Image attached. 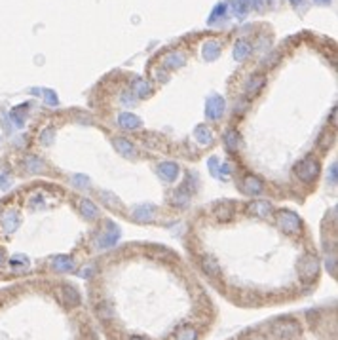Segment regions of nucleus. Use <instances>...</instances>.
I'll return each instance as SVG.
<instances>
[{
    "instance_id": "nucleus-1",
    "label": "nucleus",
    "mask_w": 338,
    "mask_h": 340,
    "mask_svg": "<svg viewBox=\"0 0 338 340\" xmlns=\"http://www.w3.org/2000/svg\"><path fill=\"white\" fill-rule=\"evenodd\" d=\"M295 173L300 181H304V182L314 181L317 175H319V162H317L316 158H312V156H308V158H304L298 166H296Z\"/></svg>"
},
{
    "instance_id": "nucleus-2",
    "label": "nucleus",
    "mask_w": 338,
    "mask_h": 340,
    "mask_svg": "<svg viewBox=\"0 0 338 340\" xmlns=\"http://www.w3.org/2000/svg\"><path fill=\"white\" fill-rule=\"evenodd\" d=\"M298 333H300V325L296 321H291V319H279L272 325V335H275L281 340L293 339Z\"/></svg>"
},
{
    "instance_id": "nucleus-3",
    "label": "nucleus",
    "mask_w": 338,
    "mask_h": 340,
    "mask_svg": "<svg viewBox=\"0 0 338 340\" xmlns=\"http://www.w3.org/2000/svg\"><path fill=\"white\" fill-rule=\"evenodd\" d=\"M298 274L304 281H314L319 274V260L316 255H306L300 258L298 262Z\"/></svg>"
},
{
    "instance_id": "nucleus-4",
    "label": "nucleus",
    "mask_w": 338,
    "mask_h": 340,
    "mask_svg": "<svg viewBox=\"0 0 338 340\" xmlns=\"http://www.w3.org/2000/svg\"><path fill=\"white\" fill-rule=\"evenodd\" d=\"M277 224H279V228H281L285 234H291V236L298 234V232H300V226H302L300 219L291 211L277 213Z\"/></svg>"
},
{
    "instance_id": "nucleus-5",
    "label": "nucleus",
    "mask_w": 338,
    "mask_h": 340,
    "mask_svg": "<svg viewBox=\"0 0 338 340\" xmlns=\"http://www.w3.org/2000/svg\"><path fill=\"white\" fill-rule=\"evenodd\" d=\"M224 106H226V103H224V99L221 95H211L207 99L205 114H207L209 120H219L224 114Z\"/></svg>"
},
{
    "instance_id": "nucleus-6",
    "label": "nucleus",
    "mask_w": 338,
    "mask_h": 340,
    "mask_svg": "<svg viewBox=\"0 0 338 340\" xmlns=\"http://www.w3.org/2000/svg\"><path fill=\"white\" fill-rule=\"evenodd\" d=\"M158 173L164 181H175L179 175V166L173 162H164V164H160Z\"/></svg>"
},
{
    "instance_id": "nucleus-7",
    "label": "nucleus",
    "mask_w": 338,
    "mask_h": 340,
    "mask_svg": "<svg viewBox=\"0 0 338 340\" xmlns=\"http://www.w3.org/2000/svg\"><path fill=\"white\" fill-rule=\"evenodd\" d=\"M242 188H243V192H247V194H260L262 188H264V184H262V181H260L258 177L249 175V177H245V179H243Z\"/></svg>"
},
{
    "instance_id": "nucleus-8",
    "label": "nucleus",
    "mask_w": 338,
    "mask_h": 340,
    "mask_svg": "<svg viewBox=\"0 0 338 340\" xmlns=\"http://www.w3.org/2000/svg\"><path fill=\"white\" fill-rule=\"evenodd\" d=\"M118 236H120L118 228L114 226V224L108 223V232L103 234L99 240H97V245H99V247H110V245H114L118 242Z\"/></svg>"
},
{
    "instance_id": "nucleus-9",
    "label": "nucleus",
    "mask_w": 338,
    "mask_h": 340,
    "mask_svg": "<svg viewBox=\"0 0 338 340\" xmlns=\"http://www.w3.org/2000/svg\"><path fill=\"white\" fill-rule=\"evenodd\" d=\"M162 65L164 67H168V69H179L184 65V55L180 52H169L164 55V59H162Z\"/></svg>"
},
{
    "instance_id": "nucleus-10",
    "label": "nucleus",
    "mask_w": 338,
    "mask_h": 340,
    "mask_svg": "<svg viewBox=\"0 0 338 340\" xmlns=\"http://www.w3.org/2000/svg\"><path fill=\"white\" fill-rule=\"evenodd\" d=\"M0 224L6 232H13L17 226H19V217L15 211H6L2 217H0Z\"/></svg>"
},
{
    "instance_id": "nucleus-11",
    "label": "nucleus",
    "mask_w": 338,
    "mask_h": 340,
    "mask_svg": "<svg viewBox=\"0 0 338 340\" xmlns=\"http://www.w3.org/2000/svg\"><path fill=\"white\" fill-rule=\"evenodd\" d=\"M131 89H133V93L137 97H147L152 93V85L148 84L145 78H135L131 82Z\"/></svg>"
},
{
    "instance_id": "nucleus-12",
    "label": "nucleus",
    "mask_w": 338,
    "mask_h": 340,
    "mask_svg": "<svg viewBox=\"0 0 338 340\" xmlns=\"http://www.w3.org/2000/svg\"><path fill=\"white\" fill-rule=\"evenodd\" d=\"M118 124H120V128H124V129H137V128H141V120H139L135 114H131V112H124V114H120V118H118Z\"/></svg>"
},
{
    "instance_id": "nucleus-13",
    "label": "nucleus",
    "mask_w": 338,
    "mask_h": 340,
    "mask_svg": "<svg viewBox=\"0 0 338 340\" xmlns=\"http://www.w3.org/2000/svg\"><path fill=\"white\" fill-rule=\"evenodd\" d=\"M219 55H221V44L217 40H207L203 44V57L207 61H215Z\"/></svg>"
},
{
    "instance_id": "nucleus-14",
    "label": "nucleus",
    "mask_w": 338,
    "mask_h": 340,
    "mask_svg": "<svg viewBox=\"0 0 338 340\" xmlns=\"http://www.w3.org/2000/svg\"><path fill=\"white\" fill-rule=\"evenodd\" d=\"M249 211H253L256 217H260V219H266V217H270L272 215V205L268 202H262V200H258V202H253L249 205Z\"/></svg>"
},
{
    "instance_id": "nucleus-15",
    "label": "nucleus",
    "mask_w": 338,
    "mask_h": 340,
    "mask_svg": "<svg viewBox=\"0 0 338 340\" xmlns=\"http://www.w3.org/2000/svg\"><path fill=\"white\" fill-rule=\"evenodd\" d=\"M53 268H55V272H73L74 270V260L71 256H55L53 258Z\"/></svg>"
},
{
    "instance_id": "nucleus-16",
    "label": "nucleus",
    "mask_w": 338,
    "mask_h": 340,
    "mask_svg": "<svg viewBox=\"0 0 338 340\" xmlns=\"http://www.w3.org/2000/svg\"><path fill=\"white\" fill-rule=\"evenodd\" d=\"M133 219L139 221V223H147V221H152L154 219V207L152 205H139L135 213H133Z\"/></svg>"
},
{
    "instance_id": "nucleus-17",
    "label": "nucleus",
    "mask_w": 338,
    "mask_h": 340,
    "mask_svg": "<svg viewBox=\"0 0 338 340\" xmlns=\"http://www.w3.org/2000/svg\"><path fill=\"white\" fill-rule=\"evenodd\" d=\"M194 137L200 145H211L213 143V131L207 126H198L194 131Z\"/></svg>"
},
{
    "instance_id": "nucleus-18",
    "label": "nucleus",
    "mask_w": 338,
    "mask_h": 340,
    "mask_svg": "<svg viewBox=\"0 0 338 340\" xmlns=\"http://www.w3.org/2000/svg\"><path fill=\"white\" fill-rule=\"evenodd\" d=\"M201 268H203V272L205 274H209V276H219L221 274V266L219 262L211 258V256H203L201 258Z\"/></svg>"
},
{
    "instance_id": "nucleus-19",
    "label": "nucleus",
    "mask_w": 338,
    "mask_h": 340,
    "mask_svg": "<svg viewBox=\"0 0 338 340\" xmlns=\"http://www.w3.org/2000/svg\"><path fill=\"white\" fill-rule=\"evenodd\" d=\"M224 143H226V147H228L230 150L242 149V137H240V133H238L236 129H228V131H226V135H224Z\"/></svg>"
},
{
    "instance_id": "nucleus-20",
    "label": "nucleus",
    "mask_w": 338,
    "mask_h": 340,
    "mask_svg": "<svg viewBox=\"0 0 338 340\" xmlns=\"http://www.w3.org/2000/svg\"><path fill=\"white\" fill-rule=\"evenodd\" d=\"M215 215H217V219H221V221H228V219H232V215H234V205L230 202L221 203V205H217Z\"/></svg>"
},
{
    "instance_id": "nucleus-21",
    "label": "nucleus",
    "mask_w": 338,
    "mask_h": 340,
    "mask_svg": "<svg viewBox=\"0 0 338 340\" xmlns=\"http://www.w3.org/2000/svg\"><path fill=\"white\" fill-rule=\"evenodd\" d=\"M249 52H251V46L245 40H240V42H236V48H234V59L236 61H243L249 55Z\"/></svg>"
},
{
    "instance_id": "nucleus-22",
    "label": "nucleus",
    "mask_w": 338,
    "mask_h": 340,
    "mask_svg": "<svg viewBox=\"0 0 338 340\" xmlns=\"http://www.w3.org/2000/svg\"><path fill=\"white\" fill-rule=\"evenodd\" d=\"M78 207H80V211L84 213L85 217H87V219H95L97 217V207H95V203L93 202H89V200H80V203H78Z\"/></svg>"
},
{
    "instance_id": "nucleus-23",
    "label": "nucleus",
    "mask_w": 338,
    "mask_h": 340,
    "mask_svg": "<svg viewBox=\"0 0 338 340\" xmlns=\"http://www.w3.org/2000/svg\"><path fill=\"white\" fill-rule=\"evenodd\" d=\"M335 143V131L333 129H325L319 137V149L321 150H329Z\"/></svg>"
},
{
    "instance_id": "nucleus-24",
    "label": "nucleus",
    "mask_w": 338,
    "mask_h": 340,
    "mask_svg": "<svg viewBox=\"0 0 338 340\" xmlns=\"http://www.w3.org/2000/svg\"><path fill=\"white\" fill-rule=\"evenodd\" d=\"M264 85V76H253L249 82H247V87H245V91L249 93V95H253V93H256L260 87Z\"/></svg>"
},
{
    "instance_id": "nucleus-25",
    "label": "nucleus",
    "mask_w": 338,
    "mask_h": 340,
    "mask_svg": "<svg viewBox=\"0 0 338 340\" xmlns=\"http://www.w3.org/2000/svg\"><path fill=\"white\" fill-rule=\"evenodd\" d=\"M249 6H251V0H234V13L238 17H245V13L249 11Z\"/></svg>"
},
{
    "instance_id": "nucleus-26",
    "label": "nucleus",
    "mask_w": 338,
    "mask_h": 340,
    "mask_svg": "<svg viewBox=\"0 0 338 340\" xmlns=\"http://www.w3.org/2000/svg\"><path fill=\"white\" fill-rule=\"evenodd\" d=\"M175 339L177 340H198V333H196L194 327H188V325H186V327H180Z\"/></svg>"
},
{
    "instance_id": "nucleus-27",
    "label": "nucleus",
    "mask_w": 338,
    "mask_h": 340,
    "mask_svg": "<svg viewBox=\"0 0 338 340\" xmlns=\"http://www.w3.org/2000/svg\"><path fill=\"white\" fill-rule=\"evenodd\" d=\"M188 198H190V192H188L186 186H182L173 194V203L175 205H184V203H188Z\"/></svg>"
},
{
    "instance_id": "nucleus-28",
    "label": "nucleus",
    "mask_w": 338,
    "mask_h": 340,
    "mask_svg": "<svg viewBox=\"0 0 338 340\" xmlns=\"http://www.w3.org/2000/svg\"><path fill=\"white\" fill-rule=\"evenodd\" d=\"M226 10H228V4H217V6H215V8H213V11H211V17H209V19H207V23H209V25H213V23L217 21V19H221L222 15H224V13H226Z\"/></svg>"
},
{
    "instance_id": "nucleus-29",
    "label": "nucleus",
    "mask_w": 338,
    "mask_h": 340,
    "mask_svg": "<svg viewBox=\"0 0 338 340\" xmlns=\"http://www.w3.org/2000/svg\"><path fill=\"white\" fill-rule=\"evenodd\" d=\"M114 147H116L118 152H122V154H126V156L133 154V147H131V143H127L126 139H116V141H114Z\"/></svg>"
},
{
    "instance_id": "nucleus-30",
    "label": "nucleus",
    "mask_w": 338,
    "mask_h": 340,
    "mask_svg": "<svg viewBox=\"0 0 338 340\" xmlns=\"http://www.w3.org/2000/svg\"><path fill=\"white\" fill-rule=\"evenodd\" d=\"M63 293H65V300L69 304H80V295H78V291L74 287H65Z\"/></svg>"
},
{
    "instance_id": "nucleus-31",
    "label": "nucleus",
    "mask_w": 338,
    "mask_h": 340,
    "mask_svg": "<svg viewBox=\"0 0 338 340\" xmlns=\"http://www.w3.org/2000/svg\"><path fill=\"white\" fill-rule=\"evenodd\" d=\"M101 196H103V202H105L106 205L110 207V209H122V203L118 202V200L114 198V196H112V194H110V192H103Z\"/></svg>"
},
{
    "instance_id": "nucleus-32",
    "label": "nucleus",
    "mask_w": 338,
    "mask_h": 340,
    "mask_svg": "<svg viewBox=\"0 0 338 340\" xmlns=\"http://www.w3.org/2000/svg\"><path fill=\"white\" fill-rule=\"evenodd\" d=\"M53 135H55V129H53V128H46L42 133H40V143H42V145H46V147H48V145H52Z\"/></svg>"
},
{
    "instance_id": "nucleus-33",
    "label": "nucleus",
    "mask_w": 338,
    "mask_h": 340,
    "mask_svg": "<svg viewBox=\"0 0 338 340\" xmlns=\"http://www.w3.org/2000/svg\"><path fill=\"white\" fill-rule=\"evenodd\" d=\"M120 101H122V105L124 106H133L135 103H137V95H135V93H131V91H124Z\"/></svg>"
},
{
    "instance_id": "nucleus-34",
    "label": "nucleus",
    "mask_w": 338,
    "mask_h": 340,
    "mask_svg": "<svg viewBox=\"0 0 338 340\" xmlns=\"http://www.w3.org/2000/svg\"><path fill=\"white\" fill-rule=\"evenodd\" d=\"M27 162V166H29V170L32 171V173H36V171H40L44 168V164L40 162L38 158H32V156H29V158L25 160Z\"/></svg>"
},
{
    "instance_id": "nucleus-35",
    "label": "nucleus",
    "mask_w": 338,
    "mask_h": 340,
    "mask_svg": "<svg viewBox=\"0 0 338 340\" xmlns=\"http://www.w3.org/2000/svg\"><path fill=\"white\" fill-rule=\"evenodd\" d=\"M150 75L154 76V78H156V80H162V82H166V80H168V75H166V73H164V71H158V69H156V67H154V69H152V71H150Z\"/></svg>"
},
{
    "instance_id": "nucleus-36",
    "label": "nucleus",
    "mask_w": 338,
    "mask_h": 340,
    "mask_svg": "<svg viewBox=\"0 0 338 340\" xmlns=\"http://www.w3.org/2000/svg\"><path fill=\"white\" fill-rule=\"evenodd\" d=\"M44 95H46V103H48V105H57V97H55L53 91L46 89V91H44Z\"/></svg>"
},
{
    "instance_id": "nucleus-37",
    "label": "nucleus",
    "mask_w": 338,
    "mask_h": 340,
    "mask_svg": "<svg viewBox=\"0 0 338 340\" xmlns=\"http://www.w3.org/2000/svg\"><path fill=\"white\" fill-rule=\"evenodd\" d=\"M73 181H76L78 186H85V184H87V177H84V175H74Z\"/></svg>"
},
{
    "instance_id": "nucleus-38",
    "label": "nucleus",
    "mask_w": 338,
    "mask_h": 340,
    "mask_svg": "<svg viewBox=\"0 0 338 340\" xmlns=\"http://www.w3.org/2000/svg\"><path fill=\"white\" fill-rule=\"evenodd\" d=\"M331 184H337V166L331 168Z\"/></svg>"
},
{
    "instance_id": "nucleus-39",
    "label": "nucleus",
    "mask_w": 338,
    "mask_h": 340,
    "mask_svg": "<svg viewBox=\"0 0 338 340\" xmlns=\"http://www.w3.org/2000/svg\"><path fill=\"white\" fill-rule=\"evenodd\" d=\"M243 340H264L260 335H247V337H243Z\"/></svg>"
},
{
    "instance_id": "nucleus-40",
    "label": "nucleus",
    "mask_w": 338,
    "mask_h": 340,
    "mask_svg": "<svg viewBox=\"0 0 338 340\" xmlns=\"http://www.w3.org/2000/svg\"><path fill=\"white\" fill-rule=\"evenodd\" d=\"M80 276H82V277H89V276H91V268H84V270L80 272Z\"/></svg>"
},
{
    "instance_id": "nucleus-41",
    "label": "nucleus",
    "mask_w": 338,
    "mask_h": 340,
    "mask_svg": "<svg viewBox=\"0 0 338 340\" xmlns=\"http://www.w3.org/2000/svg\"><path fill=\"white\" fill-rule=\"evenodd\" d=\"M331 124L337 126V108H333V114H331Z\"/></svg>"
},
{
    "instance_id": "nucleus-42",
    "label": "nucleus",
    "mask_w": 338,
    "mask_h": 340,
    "mask_svg": "<svg viewBox=\"0 0 338 340\" xmlns=\"http://www.w3.org/2000/svg\"><path fill=\"white\" fill-rule=\"evenodd\" d=\"M0 181H2V184H0L2 188H8V177H6V175H4V177H2Z\"/></svg>"
},
{
    "instance_id": "nucleus-43",
    "label": "nucleus",
    "mask_w": 338,
    "mask_h": 340,
    "mask_svg": "<svg viewBox=\"0 0 338 340\" xmlns=\"http://www.w3.org/2000/svg\"><path fill=\"white\" fill-rule=\"evenodd\" d=\"M314 2H316V4H321V6H323V4H329L331 0H314Z\"/></svg>"
},
{
    "instance_id": "nucleus-44",
    "label": "nucleus",
    "mask_w": 338,
    "mask_h": 340,
    "mask_svg": "<svg viewBox=\"0 0 338 340\" xmlns=\"http://www.w3.org/2000/svg\"><path fill=\"white\" fill-rule=\"evenodd\" d=\"M4 258H6V255H4V251L0 249V266H2V262H4Z\"/></svg>"
},
{
    "instance_id": "nucleus-45",
    "label": "nucleus",
    "mask_w": 338,
    "mask_h": 340,
    "mask_svg": "<svg viewBox=\"0 0 338 340\" xmlns=\"http://www.w3.org/2000/svg\"><path fill=\"white\" fill-rule=\"evenodd\" d=\"M131 340H147V339H143V337H133Z\"/></svg>"
},
{
    "instance_id": "nucleus-46",
    "label": "nucleus",
    "mask_w": 338,
    "mask_h": 340,
    "mask_svg": "<svg viewBox=\"0 0 338 340\" xmlns=\"http://www.w3.org/2000/svg\"><path fill=\"white\" fill-rule=\"evenodd\" d=\"M291 2H293V4H298V2H300V0H291Z\"/></svg>"
}]
</instances>
